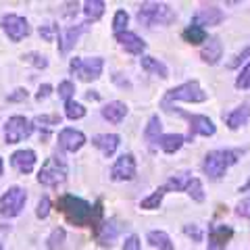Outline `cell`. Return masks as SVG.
I'll use <instances>...</instances> for the list:
<instances>
[{
  "label": "cell",
  "instance_id": "obj_1",
  "mask_svg": "<svg viewBox=\"0 0 250 250\" xmlns=\"http://www.w3.org/2000/svg\"><path fill=\"white\" fill-rule=\"evenodd\" d=\"M57 207L62 215L67 217V221H71L77 228L83 225H98L100 215H103V202H96V207H92L90 202H85L83 198H77L73 194H62L57 200Z\"/></svg>",
  "mask_w": 250,
  "mask_h": 250
},
{
  "label": "cell",
  "instance_id": "obj_2",
  "mask_svg": "<svg viewBox=\"0 0 250 250\" xmlns=\"http://www.w3.org/2000/svg\"><path fill=\"white\" fill-rule=\"evenodd\" d=\"M136 17L142 25L152 27V25H169V23H173L177 13L165 2H144L138 9Z\"/></svg>",
  "mask_w": 250,
  "mask_h": 250
},
{
  "label": "cell",
  "instance_id": "obj_3",
  "mask_svg": "<svg viewBox=\"0 0 250 250\" xmlns=\"http://www.w3.org/2000/svg\"><path fill=\"white\" fill-rule=\"evenodd\" d=\"M238 150H213L205 156L202 163V171L210 179H221L233 163H238Z\"/></svg>",
  "mask_w": 250,
  "mask_h": 250
},
{
  "label": "cell",
  "instance_id": "obj_4",
  "mask_svg": "<svg viewBox=\"0 0 250 250\" xmlns=\"http://www.w3.org/2000/svg\"><path fill=\"white\" fill-rule=\"evenodd\" d=\"M25 202H27V192L21 186H11L0 198V215L6 219L17 217L25 208Z\"/></svg>",
  "mask_w": 250,
  "mask_h": 250
},
{
  "label": "cell",
  "instance_id": "obj_5",
  "mask_svg": "<svg viewBox=\"0 0 250 250\" xmlns=\"http://www.w3.org/2000/svg\"><path fill=\"white\" fill-rule=\"evenodd\" d=\"M67 179V165L61 156H48L38 173V182L42 186H59Z\"/></svg>",
  "mask_w": 250,
  "mask_h": 250
},
{
  "label": "cell",
  "instance_id": "obj_6",
  "mask_svg": "<svg viewBox=\"0 0 250 250\" xmlns=\"http://www.w3.org/2000/svg\"><path fill=\"white\" fill-rule=\"evenodd\" d=\"M103 67H104V61L100 57H92V59H82V57H75L69 62V69L71 73L77 75L82 82H94L103 75Z\"/></svg>",
  "mask_w": 250,
  "mask_h": 250
},
{
  "label": "cell",
  "instance_id": "obj_7",
  "mask_svg": "<svg viewBox=\"0 0 250 250\" xmlns=\"http://www.w3.org/2000/svg\"><path fill=\"white\" fill-rule=\"evenodd\" d=\"M173 100H184V103H205L207 100V92L200 88L198 82H186L182 85H177V88L169 90L165 100H163V106H169V103H173Z\"/></svg>",
  "mask_w": 250,
  "mask_h": 250
},
{
  "label": "cell",
  "instance_id": "obj_8",
  "mask_svg": "<svg viewBox=\"0 0 250 250\" xmlns=\"http://www.w3.org/2000/svg\"><path fill=\"white\" fill-rule=\"evenodd\" d=\"M34 131V123L23 115H13L4 123V142L6 144H17L21 140H25Z\"/></svg>",
  "mask_w": 250,
  "mask_h": 250
},
{
  "label": "cell",
  "instance_id": "obj_9",
  "mask_svg": "<svg viewBox=\"0 0 250 250\" xmlns=\"http://www.w3.org/2000/svg\"><path fill=\"white\" fill-rule=\"evenodd\" d=\"M0 27L6 36L11 38L13 42H21L25 36H29V23L25 17H21V15H4L2 19H0Z\"/></svg>",
  "mask_w": 250,
  "mask_h": 250
},
{
  "label": "cell",
  "instance_id": "obj_10",
  "mask_svg": "<svg viewBox=\"0 0 250 250\" xmlns=\"http://www.w3.org/2000/svg\"><path fill=\"white\" fill-rule=\"evenodd\" d=\"M136 177V159L134 154H121L119 159L115 161V165L111 169V179L113 182H131Z\"/></svg>",
  "mask_w": 250,
  "mask_h": 250
},
{
  "label": "cell",
  "instance_id": "obj_11",
  "mask_svg": "<svg viewBox=\"0 0 250 250\" xmlns=\"http://www.w3.org/2000/svg\"><path fill=\"white\" fill-rule=\"evenodd\" d=\"M179 115L186 117V119L190 121V140L194 136H215L217 127H215V123L210 121L208 117H205V115H188L184 111Z\"/></svg>",
  "mask_w": 250,
  "mask_h": 250
},
{
  "label": "cell",
  "instance_id": "obj_12",
  "mask_svg": "<svg viewBox=\"0 0 250 250\" xmlns=\"http://www.w3.org/2000/svg\"><path fill=\"white\" fill-rule=\"evenodd\" d=\"M83 144H85L83 131L71 129V127H65V129L59 131V146H61L65 152H77Z\"/></svg>",
  "mask_w": 250,
  "mask_h": 250
},
{
  "label": "cell",
  "instance_id": "obj_13",
  "mask_svg": "<svg viewBox=\"0 0 250 250\" xmlns=\"http://www.w3.org/2000/svg\"><path fill=\"white\" fill-rule=\"evenodd\" d=\"M36 152L34 150H29V148H23V150H17V152H13L11 154V165L15 171H19V173L23 175H27L34 171L36 167Z\"/></svg>",
  "mask_w": 250,
  "mask_h": 250
},
{
  "label": "cell",
  "instance_id": "obj_14",
  "mask_svg": "<svg viewBox=\"0 0 250 250\" xmlns=\"http://www.w3.org/2000/svg\"><path fill=\"white\" fill-rule=\"evenodd\" d=\"M225 19V15H223V11L219 9V6H215V4H208V6H202V9L194 15V19H192V23L194 25H200V27H205V25H219Z\"/></svg>",
  "mask_w": 250,
  "mask_h": 250
},
{
  "label": "cell",
  "instance_id": "obj_15",
  "mask_svg": "<svg viewBox=\"0 0 250 250\" xmlns=\"http://www.w3.org/2000/svg\"><path fill=\"white\" fill-rule=\"evenodd\" d=\"M233 236V229L229 225H213L208 231V248L207 250H225Z\"/></svg>",
  "mask_w": 250,
  "mask_h": 250
},
{
  "label": "cell",
  "instance_id": "obj_16",
  "mask_svg": "<svg viewBox=\"0 0 250 250\" xmlns=\"http://www.w3.org/2000/svg\"><path fill=\"white\" fill-rule=\"evenodd\" d=\"M121 225L117 223V219H108V221H100L96 225V238L100 246H113V242L119 236Z\"/></svg>",
  "mask_w": 250,
  "mask_h": 250
},
{
  "label": "cell",
  "instance_id": "obj_17",
  "mask_svg": "<svg viewBox=\"0 0 250 250\" xmlns=\"http://www.w3.org/2000/svg\"><path fill=\"white\" fill-rule=\"evenodd\" d=\"M85 29H88V23H82V25H75V27H69L65 31H61V34H59V50L62 54H67L77 44L80 36L83 34Z\"/></svg>",
  "mask_w": 250,
  "mask_h": 250
},
{
  "label": "cell",
  "instance_id": "obj_18",
  "mask_svg": "<svg viewBox=\"0 0 250 250\" xmlns=\"http://www.w3.org/2000/svg\"><path fill=\"white\" fill-rule=\"evenodd\" d=\"M115 40L121 44V48L129 54H142L146 50V42L134 31H123V34L115 36Z\"/></svg>",
  "mask_w": 250,
  "mask_h": 250
},
{
  "label": "cell",
  "instance_id": "obj_19",
  "mask_svg": "<svg viewBox=\"0 0 250 250\" xmlns=\"http://www.w3.org/2000/svg\"><path fill=\"white\" fill-rule=\"evenodd\" d=\"M221 54H223V44L217 36H213L205 42V48L200 50V59L205 61L207 65H217L219 59H221Z\"/></svg>",
  "mask_w": 250,
  "mask_h": 250
},
{
  "label": "cell",
  "instance_id": "obj_20",
  "mask_svg": "<svg viewBox=\"0 0 250 250\" xmlns=\"http://www.w3.org/2000/svg\"><path fill=\"white\" fill-rule=\"evenodd\" d=\"M119 142H121V138L117 134H96L92 138V144L96 146L104 156H113L115 150L119 148Z\"/></svg>",
  "mask_w": 250,
  "mask_h": 250
},
{
  "label": "cell",
  "instance_id": "obj_21",
  "mask_svg": "<svg viewBox=\"0 0 250 250\" xmlns=\"http://www.w3.org/2000/svg\"><path fill=\"white\" fill-rule=\"evenodd\" d=\"M125 115H127V104L121 103V100H113V103H108L103 106V117L108 121V123H121L125 119Z\"/></svg>",
  "mask_w": 250,
  "mask_h": 250
},
{
  "label": "cell",
  "instance_id": "obj_22",
  "mask_svg": "<svg viewBox=\"0 0 250 250\" xmlns=\"http://www.w3.org/2000/svg\"><path fill=\"white\" fill-rule=\"evenodd\" d=\"M140 65H142V69L146 73H152V75H159L161 80H167L169 77V69L163 61L154 59V57H142L140 59Z\"/></svg>",
  "mask_w": 250,
  "mask_h": 250
},
{
  "label": "cell",
  "instance_id": "obj_23",
  "mask_svg": "<svg viewBox=\"0 0 250 250\" xmlns=\"http://www.w3.org/2000/svg\"><path fill=\"white\" fill-rule=\"evenodd\" d=\"M192 179L194 177H192L190 171H182V173L171 175L169 182L163 186V188H165V190H171V192H184V190H188V186H190Z\"/></svg>",
  "mask_w": 250,
  "mask_h": 250
},
{
  "label": "cell",
  "instance_id": "obj_24",
  "mask_svg": "<svg viewBox=\"0 0 250 250\" xmlns=\"http://www.w3.org/2000/svg\"><path fill=\"white\" fill-rule=\"evenodd\" d=\"M184 142H186V138L182 134H163L159 138V146L163 148V152H167V154L177 152L179 148L184 146Z\"/></svg>",
  "mask_w": 250,
  "mask_h": 250
},
{
  "label": "cell",
  "instance_id": "obj_25",
  "mask_svg": "<svg viewBox=\"0 0 250 250\" xmlns=\"http://www.w3.org/2000/svg\"><path fill=\"white\" fill-rule=\"evenodd\" d=\"M248 117H250V106L248 104H242L233 113H229L228 117L223 115V119H225V123H228L229 129H238L240 125H244L248 121Z\"/></svg>",
  "mask_w": 250,
  "mask_h": 250
},
{
  "label": "cell",
  "instance_id": "obj_26",
  "mask_svg": "<svg viewBox=\"0 0 250 250\" xmlns=\"http://www.w3.org/2000/svg\"><path fill=\"white\" fill-rule=\"evenodd\" d=\"M163 131V123L159 119V115H152L150 119H148V125H146V129H144V138H146V142L148 144H154V142H159V138L163 136L161 134Z\"/></svg>",
  "mask_w": 250,
  "mask_h": 250
},
{
  "label": "cell",
  "instance_id": "obj_27",
  "mask_svg": "<svg viewBox=\"0 0 250 250\" xmlns=\"http://www.w3.org/2000/svg\"><path fill=\"white\" fill-rule=\"evenodd\" d=\"M104 2L103 0H85L83 2V15H85V19L90 21H98L100 17L104 15Z\"/></svg>",
  "mask_w": 250,
  "mask_h": 250
},
{
  "label": "cell",
  "instance_id": "obj_28",
  "mask_svg": "<svg viewBox=\"0 0 250 250\" xmlns=\"http://www.w3.org/2000/svg\"><path fill=\"white\" fill-rule=\"evenodd\" d=\"M184 40H186L188 44H192V46L207 42V40H208L207 29H205V27H200V25H194V23H192V25L184 31Z\"/></svg>",
  "mask_w": 250,
  "mask_h": 250
},
{
  "label": "cell",
  "instance_id": "obj_29",
  "mask_svg": "<svg viewBox=\"0 0 250 250\" xmlns=\"http://www.w3.org/2000/svg\"><path fill=\"white\" fill-rule=\"evenodd\" d=\"M165 188H159V190H154L150 196L144 198L142 202H140V207L146 208V210H154V208H159L161 207V202H163V196H165Z\"/></svg>",
  "mask_w": 250,
  "mask_h": 250
},
{
  "label": "cell",
  "instance_id": "obj_30",
  "mask_svg": "<svg viewBox=\"0 0 250 250\" xmlns=\"http://www.w3.org/2000/svg\"><path fill=\"white\" fill-rule=\"evenodd\" d=\"M127 23H129L127 11L119 9V11L115 13V17H113V34L119 36V34H123V31H127Z\"/></svg>",
  "mask_w": 250,
  "mask_h": 250
},
{
  "label": "cell",
  "instance_id": "obj_31",
  "mask_svg": "<svg viewBox=\"0 0 250 250\" xmlns=\"http://www.w3.org/2000/svg\"><path fill=\"white\" fill-rule=\"evenodd\" d=\"M34 127H44L46 129V134H48V129L52 127V125H61V117L59 115H38L34 121Z\"/></svg>",
  "mask_w": 250,
  "mask_h": 250
},
{
  "label": "cell",
  "instance_id": "obj_32",
  "mask_svg": "<svg viewBox=\"0 0 250 250\" xmlns=\"http://www.w3.org/2000/svg\"><path fill=\"white\" fill-rule=\"evenodd\" d=\"M65 115L67 119H82V117H85V106L82 103H75V100H69V103H65Z\"/></svg>",
  "mask_w": 250,
  "mask_h": 250
},
{
  "label": "cell",
  "instance_id": "obj_33",
  "mask_svg": "<svg viewBox=\"0 0 250 250\" xmlns=\"http://www.w3.org/2000/svg\"><path fill=\"white\" fill-rule=\"evenodd\" d=\"M146 240H148V244L154 246V248H165L167 244H171V240L165 231H148Z\"/></svg>",
  "mask_w": 250,
  "mask_h": 250
},
{
  "label": "cell",
  "instance_id": "obj_34",
  "mask_svg": "<svg viewBox=\"0 0 250 250\" xmlns=\"http://www.w3.org/2000/svg\"><path fill=\"white\" fill-rule=\"evenodd\" d=\"M65 236H67V231L62 228H54L52 233L48 236V240H46V246H48L50 250H57L62 242H65Z\"/></svg>",
  "mask_w": 250,
  "mask_h": 250
},
{
  "label": "cell",
  "instance_id": "obj_35",
  "mask_svg": "<svg viewBox=\"0 0 250 250\" xmlns=\"http://www.w3.org/2000/svg\"><path fill=\"white\" fill-rule=\"evenodd\" d=\"M23 61H25L27 65H34L36 69L48 67V59H46L44 54H40V52H27V54H23Z\"/></svg>",
  "mask_w": 250,
  "mask_h": 250
},
{
  "label": "cell",
  "instance_id": "obj_36",
  "mask_svg": "<svg viewBox=\"0 0 250 250\" xmlns=\"http://www.w3.org/2000/svg\"><path fill=\"white\" fill-rule=\"evenodd\" d=\"M188 194H190V198L192 200H196V202H202L205 200V190H202V182L200 179H196L194 177L192 182H190V186H188V190H186Z\"/></svg>",
  "mask_w": 250,
  "mask_h": 250
},
{
  "label": "cell",
  "instance_id": "obj_37",
  "mask_svg": "<svg viewBox=\"0 0 250 250\" xmlns=\"http://www.w3.org/2000/svg\"><path fill=\"white\" fill-rule=\"evenodd\" d=\"M57 92H59V98H62L65 103H69V100H71V96L75 94V85H73V82L65 80V82H61V83H59Z\"/></svg>",
  "mask_w": 250,
  "mask_h": 250
},
{
  "label": "cell",
  "instance_id": "obj_38",
  "mask_svg": "<svg viewBox=\"0 0 250 250\" xmlns=\"http://www.w3.org/2000/svg\"><path fill=\"white\" fill-rule=\"evenodd\" d=\"M59 25L57 23H46V25H42L40 27V36L44 38V40H48V42H52L54 38H59Z\"/></svg>",
  "mask_w": 250,
  "mask_h": 250
},
{
  "label": "cell",
  "instance_id": "obj_39",
  "mask_svg": "<svg viewBox=\"0 0 250 250\" xmlns=\"http://www.w3.org/2000/svg\"><path fill=\"white\" fill-rule=\"evenodd\" d=\"M236 88H238V90H250V62H248L244 69H242V73L238 75Z\"/></svg>",
  "mask_w": 250,
  "mask_h": 250
},
{
  "label": "cell",
  "instance_id": "obj_40",
  "mask_svg": "<svg viewBox=\"0 0 250 250\" xmlns=\"http://www.w3.org/2000/svg\"><path fill=\"white\" fill-rule=\"evenodd\" d=\"M50 213V198L48 196H42L40 202H38V208H36V217L38 219H46Z\"/></svg>",
  "mask_w": 250,
  "mask_h": 250
},
{
  "label": "cell",
  "instance_id": "obj_41",
  "mask_svg": "<svg viewBox=\"0 0 250 250\" xmlns=\"http://www.w3.org/2000/svg\"><path fill=\"white\" fill-rule=\"evenodd\" d=\"M248 57H250V46H246V48L242 50V52H238L236 57H233V59L228 62V67H229V69H236L238 65H242V61H246Z\"/></svg>",
  "mask_w": 250,
  "mask_h": 250
},
{
  "label": "cell",
  "instance_id": "obj_42",
  "mask_svg": "<svg viewBox=\"0 0 250 250\" xmlns=\"http://www.w3.org/2000/svg\"><path fill=\"white\" fill-rule=\"evenodd\" d=\"M184 233L186 236H190L194 242H202V231H200V228L198 225H184Z\"/></svg>",
  "mask_w": 250,
  "mask_h": 250
},
{
  "label": "cell",
  "instance_id": "obj_43",
  "mask_svg": "<svg viewBox=\"0 0 250 250\" xmlns=\"http://www.w3.org/2000/svg\"><path fill=\"white\" fill-rule=\"evenodd\" d=\"M27 96H29V92L25 88H17L13 94L6 96V100H9V103H23V100H27Z\"/></svg>",
  "mask_w": 250,
  "mask_h": 250
},
{
  "label": "cell",
  "instance_id": "obj_44",
  "mask_svg": "<svg viewBox=\"0 0 250 250\" xmlns=\"http://www.w3.org/2000/svg\"><path fill=\"white\" fill-rule=\"evenodd\" d=\"M123 250H142V246H140V238L136 236V233H131L129 238H125Z\"/></svg>",
  "mask_w": 250,
  "mask_h": 250
},
{
  "label": "cell",
  "instance_id": "obj_45",
  "mask_svg": "<svg viewBox=\"0 0 250 250\" xmlns=\"http://www.w3.org/2000/svg\"><path fill=\"white\" fill-rule=\"evenodd\" d=\"M236 215L238 217H244V219H250V198L242 200L240 205L236 207Z\"/></svg>",
  "mask_w": 250,
  "mask_h": 250
},
{
  "label": "cell",
  "instance_id": "obj_46",
  "mask_svg": "<svg viewBox=\"0 0 250 250\" xmlns=\"http://www.w3.org/2000/svg\"><path fill=\"white\" fill-rule=\"evenodd\" d=\"M50 92H52V85L50 83L40 85V90H38V94H36V100H38V103H42V100H46V98L50 96Z\"/></svg>",
  "mask_w": 250,
  "mask_h": 250
},
{
  "label": "cell",
  "instance_id": "obj_47",
  "mask_svg": "<svg viewBox=\"0 0 250 250\" xmlns=\"http://www.w3.org/2000/svg\"><path fill=\"white\" fill-rule=\"evenodd\" d=\"M85 98H88V100H98V94L96 92H88V94H85Z\"/></svg>",
  "mask_w": 250,
  "mask_h": 250
},
{
  "label": "cell",
  "instance_id": "obj_48",
  "mask_svg": "<svg viewBox=\"0 0 250 250\" xmlns=\"http://www.w3.org/2000/svg\"><path fill=\"white\" fill-rule=\"evenodd\" d=\"M4 173V161H2V156H0V177H2Z\"/></svg>",
  "mask_w": 250,
  "mask_h": 250
},
{
  "label": "cell",
  "instance_id": "obj_49",
  "mask_svg": "<svg viewBox=\"0 0 250 250\" xmlns=\"http://www.w3.org/2000/svg\"><path fill=\"white\" fill-rule=\"evenodd\" d=\"M159 250H173V244H167L165 248H159Z\"/></svg>",
  "mask_w": 250,
  "mask_h": 250
},
{
  "label": "cell",
  "instance_id": "obj_50",
  "mask_svg": "<svg viewBox=\"0 0 250 250\" xmlns=\"http://www.w3.org/2000/svg\"><path fill=\"white\" fill-rule=\"evenodd\" d=\"M0 250H4V248H2V244H0Z\"/></svg>",
  "mask_w": 250,
  "mask_h": 250
}]
</instances>
